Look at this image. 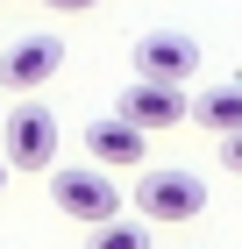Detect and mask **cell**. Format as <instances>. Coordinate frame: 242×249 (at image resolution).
<instances>
[{
    "label": "cell",
    "mask_w": 242,
    "mask_h": 249,
    "mask_svg": "<svg viewBox=\"0 0 242 249\" xmlns=\"http://www.w3.org/2000/svg\"><path fill=\"white\" fill-rule=\"evenodd\" d=\"M7 171H15V164H7V157H0V192H7Z\"/></svg>",
    "instance_id": "12"
},
{
    "label": "cell",
    "mask_w": 242,
    "mask_h": 249,
    "mask_svg": "<svg viewBox=\"0 0 242 249\" xmlns=\"http://www.w3.org/2000/svg\"><path fill=\"white\" fill-rule=\"evenodd\" d=\"M192 121H200L206 135H235L242 128V86H214V93L192 100Z\"/></svg>",
    "instance_id": "8"
},
{
    "label": "cell",
    "mask_w": 242,
    "mask_h": 249,
    "mask_svg": "<svg viewBox=\"0 0 242 249\" xmlns=\"http://www.w3.org/2000/svg\"><path fill=\"white\" fill-rule=\"evenodd\" d=\"M135 213L143 221H200L206 213V178L178 171V164H149L135 178Z\"/></svg>",
    "instance_id": "1"
},
{
    "label": "cell",
    "mask_w": 242,
    "mask_h": 249,
    "mask_svg": "<svg viewBox=\"0 0 242 249\" xmlns=\"http://www.w3.org/2000/svg\"><path fill=\"white\" fill-rule=\"evenodd\" d=\"M129 57H135V78H171V86H186V78L200 71V43L178 36V29H149Z\"/></svg>",
    "instance_id": "5"
},
{
    "label": "cell",
    "mask_w": 242,
    "mask_h": 249,
    "mask_svg": "<svg viewBox=\"0 0 242 249\" xmlns=\"http://www.w3.org/2000/svg\"><path fill=\"white\" fill-rule=\"evenodd\" d=\"M221 164L242 178V128H235V135H221Z\"/></svg>",
    "instance_id": "10"
},
{
    "label": "cell",
    "mask_w": 242,
    "mask_h": 249,
    "mask_svg": "<svg viewBox=\"0 0 242 249\" xmlns=\"http://www.w3.org/2000/svg\"><path fill=\"white\" fill-rule=\"evenodd\" d=\"M114 114H129L135 128L149 135V128H178V121H192V100H186V86H171V78H135Z\"/></svg>",
    "instance_id": "4"
},
{
    "label": "cell",
    "mask_w": 242,
    "mask_h": 249,
    "mask_svg": "<svg viewBox=\"0 0 242 249\" xmlns=\"http://www.w3.org/2000/svg\"><path fill=\"white\" fill-rule=\"evenodd\" d=\"M57 64H64V43L57 36H21L15 50H0V86L7 93H36V86H50Z\"/></svg>",
    "instance_id": "6"
},
{
    "label": "cell",
    "mask_w": 242,
    "mask_h": 249,
    "mask_svg": "<svg viewBox=\"0 0 242 249\" xmlns=\"http://www.w3.org/2000/svg\"><path fill=\"white\" fill-rule=\"evenodd\" d=\"M7 164H15V171H50L57 164V114L50 107L29 100V107L7 114Z\"/></svg>",
    "instance_id": "3"
},
{
    "label": "cell",
    "mask_w": 242,
    "mask_h": 249,
    "mask_svg": "<svg viewBox=\"0 0 242 249\" xmlns=\"http://www.w3.org/2000/svg\"><path fill=\"white\" fill-rule=\"evenodd\" d=\"M50 199H57V213H72L86 228H100V221L121 213V185L100 164H50Z\"/></svg>",
    "instance_id": "2"
},
{
    "label": "cell",
    "mask_w": 242,
    "mask_h": 249,
    "mask_svg": "<svg viewBox=\"0 0 242 249\" xmlns=\"http://www.w3.org/2000/svg\"><path fill=\"white\" fill-rule=\"evenodd\" d=\"M50 15H86V7H100V0H43Z\"/></svg>",
    "instance_id": "11"
},
{
    "label": "cell",
    "mask_w": 242,
    "mask_h": 249,
    "mask_svg": "<svg viewBox=\"0 0 242 249\" xmlns=\"http://www.w3.org/2000/svg\"><path fill=\"white\" fill-rule=\"evenodd\" d=\"M86 157H93L100 171H107V164H143L149 135L135 128L129 114H100V121H86Z\"/></svg>",
    "instance_id": "7"
},
{
    "label": "cell",
    "mask_w": 242,
    "mask_h": 249,
    "mask_svg": "<svg viewBox=\"0 0 242 249\" xmlns=\"http://www.w3.org/2000/svg\"><path fill=\"white\" fill-rule=\"evenodd\" d=\"M86 249H157V242H149V221H121L114 213V221H100L86 235Z\"/></svg>",
    "instance_id": "9"
}]
</instances>
